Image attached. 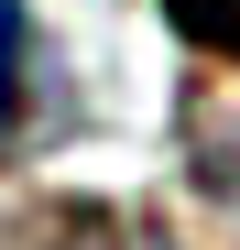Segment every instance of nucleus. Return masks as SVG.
I'll return each instance as SVG.
<instances>
[{"label": "nucleus", "mask_w": 240, "mask_h": 250, "mask_svg": "<svg viewBox=\"0 0 240 250\" xmlns=\"http://www.w3.org/2000/svg\"><path fill=\"white\" fill-rule=\"evenodd\" d=\"M66 131V55L44 44L33 0H0V163L44 152Z\"/></svg>", "instance_id": "nucleus-1"}, {"label": "nucleus", "mask_w": 240, "mask_h": 250, "mask_svg": "<svg viewBox=\"0 0 240 250\" xmlns=\"http://www.w3.org/2000/svg\"><path fill=\"white\" fill-rule=\"evenodd\" d=\"M11 250H186L164 218L142 207H109V196H55V207H22Z\"/></svg>", "instance_id": "nucleus-2"}, {"label": "nucleus", "mask_w": 240, "mask_h": 250, "mask_svg": "<svg viewBox=\"0 0 240 250\" xmlns=\"http://www.w3.org/2000/svg\"><path fill=\"white\" fill-rule=\"evenodd\" d=\"M186 163H196V196L240 229V109H196L186 120Z\"/></svg>", "instance_id": "nucleus-3"}, {"label": "nucleus", "mask_w": 240, "mask_h": 250, "mask_svg": "<svg viewBox=\"0 0 240 250\" xmlns=\"http://www.w3.org/2000/svg\"><path fill=\"white\" fill-rule=\"evenodd\" d=\"M164 22L186 33L196 55H218V65H240V0H164Z\"/></svg>", "instance_id": "nucleus-4"}]
</instances>
